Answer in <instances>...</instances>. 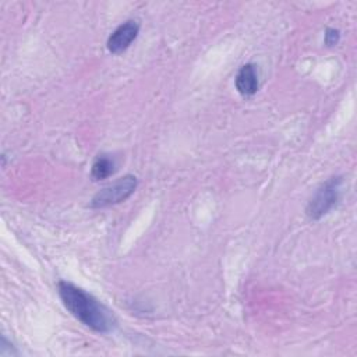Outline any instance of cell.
Wrapping results in <instances>:
<instances>
[{
  "mask_svg": "<svg viewBox=\"0 0 357 357\" xmlns=\"http://www.w3.org/2000/svg\"><path fill=\"white\" fill-rule=\"evenodd\" d=\"M57 290L64 307L84 325L99 333L113 331L116 326L113 314L92 294L66 280L59 282Z\"/></svg>",
  "mask_w": 357,
  "mask_h": 357,
  "instance_id": "1",
  "label": "cell"
},
{
  "mask_svg": "<svg viewBox=\"0 0 357 357\" xmlns=\"http://www.w3.org/2000/svg\"><path fill=\"white\" fill-rule=\"evenodd\" d=\"M342 177H331L326 180L321 187L315 191L312 198L310 199L307 205V215L318 220L324 215H326L340 199V192H342Z\"/></svg>",
  "mask_w": 357,
  "mask_h": 357,
  "instance_id": "2",
  "label": "cell"
},
{
  "mask_svg": "<svg viewBox=\"0 0 357 357\" xmlns=\"http://www.w3.org/2000/svg\"><path fill=\"white\" fill-rule=\"evenodd\" d=\"M137 177L127 174L96 192L91 201V208H107L126 201L137 188Z\"/></svg>",
  "mask_w": 357,
  "mask_h": 357,
  "instance_id": "3",
  "label": "cell"
},
{
  "mask_svg": "<svg viewBox=\"0 0 357 357\" xmlns=\"http://www.w3.org/2000/svg\"><path fill=\"white\" fill-rule=\"evenodd\" d=\"M139 24L134 20H128L119 25L107 39V49L113 54H119L124 52L138 36Z\"/></svg>",
  "mask_w": 357,
  "mask_h": 357,
  "instance_id": "4",
  "label": "cell"
},
{
  "mask_svg": "<svg viewBox=\"0 0 357 357\" xmlns=\"http://www.w3.org/2000/svg\"><path fill=\"white\" fill-rule=\"evenodd\" d=\"M236 88L241 95L250 96L258 91L257 67L251 63L244 64L236 75Z\"/></svg>",
  "mask_w": 357,
  "mask_h": 357,
  "instance_id": "5",
  "label": "cell"
},
{
  "mask_svg": "<svg viewBox=\"0 0 357 357\" xmlns=\"http://www.w3.org/2000/svg\"><path fill=\"white\" fill-rule=\"evenodd\" d=\"M116 170V163L113 158H109V155H99L91 169V176L93 180H103L112 176Z\"/></svg>",
  "mask_w": 357,
  "mask_h": 357,
  "instance_id": "6",
  "label": "cell"
},
{
  "mask_svg": "<svg viewBox=\"0 0 357 357\" xmlns=\"http://www.w3.org/2000/svg\"><path fill=\"white\" fill-rule=\"evenodd\" d=\"M337 40H339V31L333 28H328L325 33V43L332 46V45H336Z\"/></svg>",
  "mask_w": 357,
  "mask_h": 357,
  "instance_id": "7",
  "label": "cell"
}]
</instances>
